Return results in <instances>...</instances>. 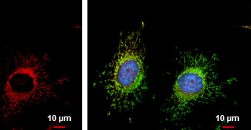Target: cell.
Wrapping results in <instances>:
<instances>
[{"label":"cell","mask_w":251,"mask_h":130,"mask_svg":"<svg viewBox=\"0 0 251 130\" xmlns=\"http://www.w3.org/2000/svg\"><path fill=\"white\" fill-rule=\"evenodd\" d=\"M184 69L178 77L174 87V93L169 100L164 105L166 109L162 110L171 114L172 120H179L192 111L196 103L212 101L220 94L223 86L231 81L221 85H216L217 73L214 72L215 64L208 61L203 54L196 56L186 53Z\"/></svg>","instance_id":"cell-3"},{"label":"cell","mask_w":251,"mask_h":130,"mask_svg":"<svg viewBox=\"0 0 251 130\" xmlns=\"http://www.w3.org/2000/svg\"><path fill=\"white\" fill-rule=\"evenodd\" d=\"M144 60L139 29L122 39L117 53L103 73L110 108L128 111L140 102L147 88Z\"/></svg>","instance_id":"cell-2"},{"label":"cell","mask_w":251,"mask_h":130,"mask_svg":"<svg viewBox=\"0 0 251 130\" xmlns=\"http://www.w3.org/2000/svg\"><path fill=\"white\" fill-rule=\"evenodd\" d=\"M47 55L16 51L9 58L10 68L0 97V121L16 118L25 109L57 97L56 87L67 78L51 80Z\"/></svg>","instance_id":"cell-1"}]
</instances>
